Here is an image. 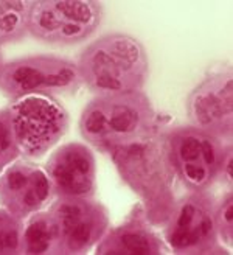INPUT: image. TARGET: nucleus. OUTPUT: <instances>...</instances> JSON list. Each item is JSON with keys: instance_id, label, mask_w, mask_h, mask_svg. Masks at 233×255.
I'll list each match as a JSON object with an SVG mask.
<instances>
[{"instance_id": "f8f14e48", "label": "nucleus", "mask_w": 233, "mask_h": 255, "mask_svg": "<svg viewBox=\"0 0 233 255\" xmlns=\"http://www.w3.org/2000/svg\"><path fill=\"white\" fill-rule=\"evenodd\" d=\"M109 254L148 255L160 252V241L143 226L123 227L112 238Z\"/></svg>"}, {"instance_id": "4468645a", "label": "nucleus", "mask_w": 233, "mask_h": 255, "mask_svg": "<svg viewBox=\"0 0 233 255\" xmlns=\"http://www.w3.org/2000/svg\"><path fill=\"white\" fill-rule=\"evenodd\" d=\"M55 241V232L51 220H36L25 231V245L30 254H42L50 249Z\"/></svg>"}, {"instance_id": "7ed1b4c3", "label": "nucleus", "mask_w": 233, "mask_h": 255, "mask_svg": "<svg viewBox=\"0 0 233 255\" xmlns=\"http://www.w3.org/2000/svg\"><path fill=\"white\" fill-rule=\"evenodd\" d=\"M112 151L123 179L143 196L152 209L165 212L171 202L170 182L173 171L165 138L160 142V138L151 132Z\"/></svg>"}, {"instance_id": "6ab92c4d", "label": "nucleus", "mask_w": 233, "mask_h": 255, "mask_svg": "<svg viewBox=\"0 0 233 255\" xmlns=\"http://www.w3.org/2000/svg\"><path fill=\"white\" fill-rule=\"evenodd\" d=\"M2 69H3V66H2V58H0V73H2Z\"/></svg>"}, {"instance_id": "2eb2a0df", "label": "nucleus", "mask_w": 233, "mask_h": 255, "mask_svg": "<svg viewBox=\"0 0 233 255\" xmlns=\"http://www.w3.org/2000/svg\"><path fill=\"white\" fill-rule=\"evenodd\" d=\"M215 223H216V232L223 238V241L232 246L233 240V198L232 193L227 195L226 199H223L221 206L215 210Z\"/></svg>"}, {"instance_id": "f257e3e1", "label": "nucleus", "mask_w": 233, "mask_h": 255, "mask_svg": "<svg viewBox=\"0 0 233 255\" xmlns=\"http://www.w3.org/2000/svg\"><path fill=\"white\" fill-rule=\"evenodd\" d=\"M78 70L94 92L120 95L140 92L148 78L149 62L138 39L109 34L86 48Z\"/></svg>"}, {"instance_id": "423d86ee", "label": "nucleus", "mask_w": 233, "mask_h": 255, "mask_svg": "<svg viewBox=\"0 0 233 255\" xmlns=\"http://www.w3.org/2000/svg\"><path fill=\"white\" fill-rule=\"evenodd\" d=\"M9 122L16 145L28 156H41L67 129V112L45 97H25L11 108Z\"/></svg>"}, {"instance_id": "f3484780", "label": "nucleus", "mask_w": 233, "mask_h": 255, "mask_svg": "<svg viewBox=\"0 0 233 255\" xmlns=\"http://www.w3.org/2000/svg\"><path fill=\"white\" fill-rule=\"evenodd\" d=\"M16 140L12 134V128L9 122V116L5 112L0 116V167L14 156L16 151Z\"/></svg>"}, {"instance_id": "a211bd4d", "label": "nucleus", "mask_w": 233, "mask_h": 255, "mask_svg": "<svg viewBox=\"0 0 233 255\" xmlns=\"http://www.w3.org/2000/svg\"><path fill=\"white\" fill-rule=\"evenodd\" d=\"M221 173L224 174V177L229 181V184L232 185V179H233V156H232V146L229 148L227 154L223 160V170Z\"/></svg>"}, {"instance_id": "6e6552de", "label": "nucleus", "mask_w": 233, "mask_h": 255, "mask_svg": "<svg viewBox=\"0 0 233 255\" xmlns=\"http://www.w3.org/2000/svg\"><path fill=\"white\" fill-rule=\"evenodd\" d=\"M215 209L204 191L193 193L173 207L166 240L173 249L188 254H204L216 241Z\"/></svg>"}, {"instance_id": "f03ea898", "label": "nucleus", "mask_w": 233, "mask_h": 255, "mask_svg": "<svg viewBox=\"0 0 233 255\" xmlns=\"http://www.w3.org/2000/svg\"><path fill=\"white\" fill-rule=\"evenodd\" d=\"M154 109L141 92L103 95L90 105L81 119L83 135L95 146L114 149L151 134Z\"/></svg>"}, {"instance_id": "39448f33", "label": "nucleus", "mask_w": 233, "mask_h": 255, "mask_svg": "<svg viewBox=\"0 0 233 255\" xmlns=\"http://www.w3.org/2000/svg\"><path fill=\"white\" fill-rule=\"evenodd\" d=\"M101 17V6L97 2H33L28 9V28L45 42L73 44L92 34L98 28Z\"/></svg>"}, {"instance_id": "0eeeda50", "label": "nucleus", "mask_w": 233, "mask_h": 255, "mask_svg": "<svg viewBox=\"0 0 233 255\" xmlns=\"http://www.w3.org/2000/svg\"><path fill=\"white\" fill-rule=\"evenodd\" d=\"M80 80V70L73 62L36 56L6 64L0 73V87L8 97L19 98L34 92H72Z\"/></svg>"}, {"instance_id": "1a4fd4ad", "label": "nucleus", "mask_w": 233, "mask_h": 255, "mask_svg": "<svg viewBox=\"0 0 233 255\" xmlns=\"http://www.w3.org/2000/svg\"><path fill=\"white\" fill-rule=\"evenodd\" d=\"M188 117L199 131L219 138H230L233 126V84L232 72L215 73L205 78L190 94Z\"/></svg>"}, {"instance_id": "9b49d317", "label": "nucleus", "mask_w": 233, "mask_h": 255, "mask_svg": "<svg viewBox=\"0 0 233 255\" xmlns=\"http://www.w3.org/2000/svg\"><path fill=\"white\" fill-rule=\"evenodd\" d=\"M50 196L48 177L33 167L11 168L0 185V198L11 212L17 215H27L42 207Z\"/></svg>"}, {"instance_id": "20e7f679", "label": "nucleus", "mask_w": 233, "mask_h": 255, "mask_svg": "<svg viewBox=\"0 0 233 255\" xmlns=\"http://www.w3.org/2000/svg\"><path fill=\"white\" fill-rule=\"evenodd\" d=\"M166 154L173 171L196 193L209 188L221 174L223 160L230 148L223 138L196 128H179L165 137Z\"/></svg>"}, {"instance_id": "ddd939ff", "label": "nucleus", "mask_w": 233, "mask_h": 255, "mask_svg": "<svg viewBox=\"0 0 233 255\" xmlns=\"http://www.w3.org/2000/svg\"><path fill=\"white\" fill-rule=\"evenodd\" d=\"M27 2H0V44L16 41L28 28Z\"/></svg>"}, {"instance_id": "9d476101", "label": "nucleus", "mask_w": 233, "mask_h": 255, "mask_svg": "<svg viewBox=\"0 0 233 255\" xmlns=\"http://www.w3.org/2000/svg\"><path fill=\"white\" fill-rule=\"evenodd\" d=\"M48 174L62 195L70 198L87 196L95 185V160L86 146L67 145L48 162Z\"/></svg>"}, {"instance_id": "dca6fc26", "label": "nucleus", "mask_w": 233, "mask_h": 255, "mask_svg": "<svg viewBox=\"0 0 233 255\" xmlns=\"http://www.w3.org/2000/svg\"><path fill=\"white\" fill-rule=\"evenodd\" d=\"M20 245V232L9 215L0 212V254L16 251Z\"/></svg>"}]
</instances>
